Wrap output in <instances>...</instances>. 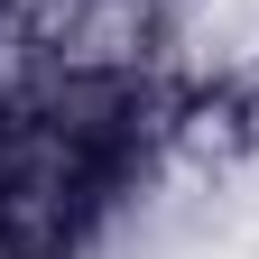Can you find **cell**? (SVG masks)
Instances as JSON below:
<instances>
[{
  "label": "cell",
  "mask_w": 259,
  "mask_h": 259,
  "mask_svg": "<svg viewBox=\"0 0 259 259\" xmlns=\"http://www.w3.org/2000/svg\"><path fill=\"white\" fill-rule=\"evenodd\" d=\"M241 93H250V157H259V74H241Z\"/></svg>",
  "instance_id": "cell-1"
},
{
  "label": "cell",
  "mask_w": 259,
  "mask_h": 259,
  "mask_svg": "<svg viewBox=\"0 0 259 259\" xmlns=\"http://www.w3.org/2000/svg\"><path fill=\"white\" fill-rule=\"evenodd\" d=\"M0 259H28V241L10 232V213H0Z\"/></svg>",
  "instance_id": "cell-2"
}]
</instances>
